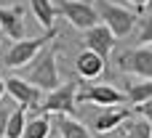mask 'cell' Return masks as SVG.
<instances>
[{
  "label": "cell",
  "instance_id": "2",
  "mask_svg": "<svg viewBox=\"0 0 152 138\" xmlns=\"http://www.w3.org/2000/svg\"><path fill=\"white\" fill-rule=\"evenodd\" d=\"M56 35H59V32H56V27H51V29H45L40 37H29V40H24V37H21V40H16V43L5 51L3 64H5L8 69H19V66L24 69L27 64H32V59H35V56H37V53H40V51H43V48L56 37Z\"/></svg>",
  "mask_w": 152,
  "mask_h": 138
},
{
  "label": "cell",
  "instance_id": "18",
  "mask_svg": "<svg viewBox=\"0 0 152 138\" xmlns=\"http://www.w3.org/2000/svg\"><path fill=\"white\" fill-rule=\"evenodd\" d=\"M123 138H152V125L142 117V120H128L126 136Z\"/></svg>",
  "mask_w": 152,
  "mask_h": 138
},
{
  "label": "cell",
  "instance_id": "10",
  "mask_svg": "<svg viewBox=\"0 0 152 138\" xmlns=\"http://www.w3.org/2000/svg\"><path fill=\"white\" fill-rule=\"evenodd\" d=\"M0 29L8 40H21L27 27H24V11L21 5H11V8H0Z\"/></svg>",
  "mask_w": 152,
  "mask_h": 138
},
{
  "label": "cell",
  "instance_id": "11",
  "mask_svg": "<svg viewBox=\"0 0 152 138\" xmlns=\"http://www.w3.org/2000/svg\"><path fill=\"white\" fill-rule=\"evenodd\" d=\"M75 72L80 74V80H99L104 72H107V61L99 56V53H94V51H83L80 56H77V61H75Z\"/></svg>",
  "mask_w": 152,
  "mask_h": 138
},
{
  "label": "cell",
  "instance_id": "4",
  "mask_svg": "<svg viewBox=\"0 0 152 138\" xmlns=\"http://www.w3.org/2000/svg\"><path fill=\"white\" fill-rule=\"evenodd\" d=\"M75 104H77V82H61L53 90H48V96L40 104V112L45 114H69L75 117Z\"/></svg>",
  "mask_w": 152,
  "mask_h": 138
},
{
  "label": "cell",
  "instance_id": "19",
  "mask_svg": "<svg viewBox=\"0 0 152 138\" xmlns=\"http://www.w3.org/2000/svg\"><path fill=\"white\" fill-rule=\"evenodd\" d=\"M139 43L142 45H152V0H150V13L144 16L142 29H139Z\"/></svg>",
  "mask_w": 152,
  "mask_h": 138
},
{
  "label": "cell",
  "instance_id": "8",
  "mask_svg": "<svg viewBox=\"0 0 152 138\" xmlns=\"http://www.w3.org/2000/svg\"><path fill=\"white\" fill-rule=\"evenodd\" d=\"M77 98L80 101H88V104H96V106H120V104H126L128 98H126V93H120L115 85H110V82H102V85H88V88H83V90H77Z\"/></svg>",
  "mask_w": 152,
  "mask_h": 138
},
{
  "label": "cell",
  "instance_id": "15",
  "mask_svg": "<svg viewBox=\"0 0 152 138\" xmlns=\"http://www.w3.org/2000/svg\"><path fill=\"white\" fill-rule=\"evenodd\" d=\"M29 5H32V13H35V19H37V24L43 27V29H51L53 27V21H56V5L51 3V0H29Z\"/></svg>",
  "mask_w": 152,
  "mask_h": 138
},
{
  "label": "cell",
  "instance_id": "17",
  "mask_svg": "<svg viewBox=\"0 0 152 138\" xmlns=\"http://www.w3.org/2000/svg\"><path fill=\"white\" fill-rule=\"evenodd\" d=\"M126 98H128L134 106H139V104H144L147 98H152V80H142V82H128Z\"/></svg>",
  "mask_w": 152,
  "mask_h": 138
},
{
  "label": "cell",
  "instance_id": "7",
  "mask_svg": "<svg viewBox=\"0 0 152 138\" xmlns=\"http://www.w3.org/2000/svg\"><path fill=\"white\" fill-rule=\"evenodd\" d=\"M118 64H120V72H126V74H139L144 80H152V48L147 45L120 53Z\"/></svg>",
  "mask_w": 152,
  "mask_h": 138
},
{
  "label": "cell",
  "instance_id": "3",
  "mask_svg": "<svg viewBox=\"0 0 152 138\" xmlns=\"http://www.w3.org/2000/svg\"><path fill=\"white\" fill-rule=\"evenodd\" d=\"M94 8H96L99 19L112 29L115 37H128V35L134 32V24H136V19H139L136 11H128V8H123V5H118V3H110V0H96Z\"/></svg>",
  "mask_w": 152,
  "mask_h": 138
},
{
  "label": "cell",
  "instance_id": "14",
  "mask_svg": "<svg viewBox=\"0 0 152 138\" xmlns=\"http://www.w3.org/2000/svg\"><path fill=\"white\" fill-rule=\"evenodd\" d=\"M51 128H53V120H51V114L40 112L37 117L27 120L21 138H51Z\"/></svg>",
  "mask_w": 152,
  "mask_h": 138
},
{
  "label": "cell",
  "instance_id": "21",
  "mask_svg": "<svg viewBox=\"0 0 152 138\" xmlns=\"http://www.w3.org/2000/svg\"><path fill=\"white\" fill-rule=\"evenodd\" d=\"M8 114H11V109H8V106H0V138H5V125H8Z\"/></svg>",
  "mask_w": 152,
  "mask_h": 138
},
{
  "label": "cell",
  "instance_id": "5",
  "mask_svg": "<svg viewBox=\"0 0 152 138\" xmlns=\"http://www.w3.org/2000/svg\"><path fill=\"white\" fill-rule=\"evenodd\" d=\"M75 29H91V27H96L102 19H99V13H96V8L88 3V0H59V8H56Z\"/></svg>",
  "mask_w": 152,
  "mask_h": 138
},
{
  "label": "cell",
  "instance_id": "22",
  "mask_svg": "<svg viewBox=\"0 0 152 138\" xmlns=\"http://www.w3.org/2000/svg\"><path fill=\"white\" fill-rule=\"evenodd\" d=\"M147 3H150V0H131V5H134V11H136V13H142Z\"/></svg>",
  "mask_w": 152,
  "mask_h": 138
},
{
  "label": "cell",
  "instance_id": "20",
  "mask_svg": "<svg viewBox=\"0 0 152 138\" xmlns=\"http://www.w3.org/2000/svg\"><path fill=\"white\" fill-rule=\"evenodd\" d=\"M136 112H139V114H142V117L152 125V98H147L144 104H139V106H136Z\"/></svg>",
  "mask_w": 152,
  "mask_h": 138
},
{
  "label": "cell",
  "instance_id": "12",
  "mask_svg": "<svg viewBox=\"0 0 152 138\" xmlns=\"http://www.w3.org/2000/svg\"><path fill=\"white\" fill-rule=\"evenodd\" d=\"M131 120V112L126 109V106H110L107 112H102L99 117H96V122H94V130L99 133V136H107V133H112V130H118L123 122H128Z\"/></svg>",
  "mask_w": 152,
  "mask_h": 138
},
{
  "label": "cell",
  "instance_id": "13",
  "mask_svg": "<svg viewBox=\"0 0 152 138\" xmlns=\"http://www.w3.org/2000/svg\"><path fill=\"white\" fill-rule=\"evenodd\" d=\"M56 117V128H59V138H91L88 128L83 122H77L69 114H53Z\"/></svg>",
  "mask_w": 152,
  "mask_h": 138
},
{
  "label": "cell",
  "instance_id": "23",
  "mask_svg": "<svg viewBox=\"0 0 152 138\" xmlns=\"http://www.w3.org/2000/svg\"><path fill=\"white\" fill-rule=\"evenodd\" d=\"M3 96H5V80L0 77V98H3Z\"/></svg>",
  "mask_w": 152,
  "mask_h": 138
},
{
  "label": "cell",
  "instance_id": "16",
  "mask_svg": "<svg viewBox=\"0 0 152 138\" xmlns=\"http://www.w3.org/2000/svg\"><path fill=\"white\" fill-rule=\"evenodd\" d=\"M27 125V109L24 106H13L8 114V125H5V138H21Z\"/></svg>",
  "mask_w": 152,
  "mask_h": 138
},
{
  "label": "cell",
  "instance_id": "1",
  "mask_svg": "<svg viewBox=\"0 0 152 138\" xmlns=\"http://www.w3.org/2000/svg\"><path fill=\"white\" fill-rule=\"evenodd\" d=\"M59 45L51 43L43 53H37L32 59V64L24 66V80L37 85L40 90H53L56 85H61V77H59Z\"/></svg>",
  "mask_w": 152,
  "mask_h": 138
},
{
  "label": "cell",
  "instance_id": "6",
  "mask_svg": "<svg viewBox=\"0 0 152 138\" xmlns=\"http://www.w3.org/2000/svg\"><path fill=\"white\" fill-rule=\"evenodd\" d=\"M5 93L24 109H40L43 104V90L32 82H27L24 77H8L5 80Z\"/></svg>",
  "mask_w": 152,
  "mask_h": 138
},
{
  "label": "cell",
  "instance_id": "9",
  "mask_svg": "<svg viewBox=\"0 0 152 138\" xmlns=\"http://www.w3.org/2000/svg\"><path fill=\"white\" fill-rule=\"evenodd\" d=\"M115 40H118V37L112 35V29H110L107 24H96V27L86 29V37H83L86 48L94 51V53H99L107 64H110V56H112V51H115Z\"/></svg>",
  "mask_w": 152,
  "mask_h": 138
}]
</instances>
